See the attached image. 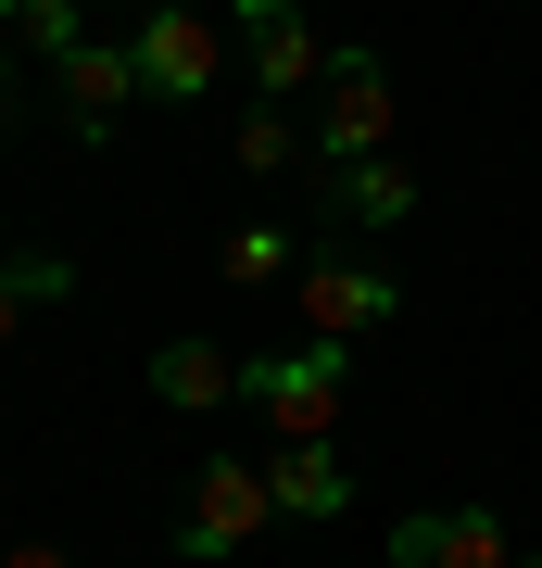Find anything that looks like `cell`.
I'll list each match as a JSON object with an SVG mask.
<instances>
[{
	"instance_id": "17",
	"label": "cell",
	"mask_w": 542,
	"mask_h": 568,
	"mask_svg": "<svg viewBox=\"0 0 542 568\" xmlns=\"http://www.w3.org/2000/svg\"><path fill=\"white\" fill-rule=\"evenodd\" d=\"M0 568H76L63 544H0Z\"/></svg>"
},
{
	"instance_id": "5",
	"label": "cell",
	"mask_w": 542,
	"mask_h": 568,
	"mask_svg": "<svg viewBox=\"0 0 542 568\" xmlns=\"http://www.w3.org/2000/svg\"><path fill=\"white\" fill-rule=\"evenodd\" d=\"M241 63H253L265 102H290V89L328 77V39H316V13H303V0H241Z\"/></svg>"
},
{
	"instance_id": "9",
	"label": "cell",
	"mask_w": 542,
	"mask_h": 568,
	"mask_svg": "<svg viewBox=\"0 0 542 568\" xmlns=\"http://www.w3.org/2000/svg\"><path fill=\"white\" fill-rule=\"evenodd\" d=\"M152 392H164L177 417H215V405H241V354L190 328V342H164V354H152Z\"/></svg>"
},
{
	"instance_id": "10",
	"label": "cell",
	"mask_w": 542,
	"mask_h": 568,
	"mask_svg": "<svg viewBox=\"0 0 542 568\" xmlns=\"http://www.w3.org/2000/svg\"><path fill=\"white\" fill-rule=\"evenodd\" d=\"M265 480H278V518H341V506H354L341 443H278V455H265Z\"/></svg>"
},
{
	"instance_id": "15",
	"label": "cell",
	"mask_w": 542,
	"mask_h": 568,
	"mask_svg": "<svg viewBox=\"0 0 542 568\" xmlns=\"http://www.w3.org/2000/svg\"><path fill=\"white\" fill-rule=\"evenodd\" d=\"M76 13H89V0H25V13H13V51H25V63H63V51L89 39Z\"/></svg>"
},
{
	"instance_id": "13",
	"label": "cell",
	"mask_w": 542,
	"mask_h": 568,
	"mask_svg": "<svg viewBox=\"0 0 542 568\" xmlns=\"http://www.w3.org/2000/svg\"><path fill=\"white\" fill-rule=\"evenodd\" d=\"M227 291H278V278H303V265H290V241H278V227H227Z\"/></svg>"
},
{
	"instance_id": "8",
	"label": "cell",
	"mask_w": 542,
	"mask_h": 568,
	"mask_svg": "<svg viewBox=\"0 0 542 568\" xmlns=\"http://www.w3.org/2000/svg\"><path fill=\"white\" fill-rule=\"evenodd\" d=\"M51 89H63V114H76V140H101V126L140 102V51H126V39H76L51 63Z\"/></svg>"
},
{
	"instance_id": "1",
	"label": "cell",
	"mask_w": 542,
	"mask_h": 568,
	"mask_svg": "<svg viewBox=\"0 0 542 568\" xmlns=\"http://www.w3.org/2000/svg\"><path fill=\"white\" fill-rule=\"evenodd\" d=\"M341 342H303V354H241V405L278 429V443H341Z\"/></svg>"
},
{
	"instance_id": "11",
	"label": "cell",
	"mask_w": 542,
	"mask_h": 568,
	"mask_svg": "<svg viewBox=\"0 0 542 568\" xmlns=\"http://www.w3.org/2000/svg\"><path fill=\"white\" fill-rule=\"evenodd\" d=\"M328 203H341L354 227H403V215H417V178H403V152H366V164L328 178Z\"/></svg>"
},
{
	"instance_id": "18",
	"label": "cell",
	"mask_w": 542,
	"mask_h": 568,
	"mask_svg": "<svg viewBox=\"0 0 542 568\" xmlns=\"http://www.w3.org/2000/svg\"><path fill=\"white\" fill-rule=\"evenodd\" d=\"M13 13H25V0H0V26H13Z\"/></svg>"
},
{
	"instance_id": "6",
	"label": "cell",
	"mask_w": 542,
	"mask_h": 568,
	"mask_svg": "<svg viewBox=\"0 0 542 568\" xmlns=\"http://www.w3.org/2000/svg\"><path fill=\"white\" fill-rule=\"evenodd\" d=\"M391 568H518V544L492 506H417L391 530Z\"/></svg>"
},
{
	"instance_id": "7",
	"label": "cell",
	"mask_w": 542,
	"mask_h": 568,
	"mask_svg": "<svg viewBox=\"0 0 542 568\" xmlns=\"http://www.w3.org/2000/svg\"><path fill=\"white\" fill-rule=\"evenodd\" d=\"M290 304H303V328H316V342H366V328L391 316V278L328 253V265H303V278H290Z\"/></svg>"
},
{
	"instance_id": "3",
	"label": "cell",
	"mask_w": 542,
	"mask_h": 568,
	"mask_svg": "<svg viewBox=\"0 0 542 568\" xmlns=\"http://www.w3.org/2000/svg\"><path fill=\"white\" fill-rule=\"evenodd\" d=\"M316 152H328V178L366 152H391V63L379 51H328V77H316Z\"/></svg>"
},
{
	"instance_id": "14",
	"label": "cell",
	"mask_w": 542,
	"mask_h": 568,
	"mask_svg": "<svg viewBox=\"0 0 542 568\" xmlns=\"http://www.w3.org/2000/svg\"><path fill=\"white\" fill-rule=\"evenodd\" d=\"M290 152H303L290 102H253V114H241V178H290Z\"/></svg>"
},
{
	"instance_id": "2",
	"label": "cell",
	"mask_w": 542,
	"mask_h": 568,
	"mask_svg": "<svg viewBox=\"0 0 542 568\" xmlns=\"http://www.w3.org/2000/svg\"><path fill=\"white\" fill-rule=\"evenodd\" d=\"M126 51H140V102H202V89L227 77V13H202V0H152Z\"/></svg>"
},
{
	"instance_id": "12",
	"label": "cell",
	"mask_w": 542,
	"mask_h": 568,
	"mask_svg": "<svg viewBox=\"0 0 542 568\" xmlns=\"http://www.w3.org/2000/svg\"><path fill=\"white\" fill-rule=\"evenodd\" d=\"M63 291H76V265H63V253H0V342H13L25 316H51Z\"/></svg>"
},
{
	"instance_id": "4",
	"label": "cell",
	"mask_w": 542,
	"mask_h": 568,
	"mask_svg": "<svg viewBox=\"0 0 542 568\" xmlns=\"http://www.w3.org/2000/svg\"><path fill=\"white\" fill-rule=\"evenodd\" d=\"M265 518H278V480H265V467H241V455H215V467L190 480V506H177V556L215 568V556H241Z\"/></svg>"
},
{
	"instance_id": "16",
	"label": "cell",
	"mask_w": 542,
	"mask_h": 568,
	"mask_svg": "<svg viewBox=\"0 0 542 568\" xmlns=\"http://www.w3.org/2000/svg\"><path fill=\"white\" fill-rule=\"evenodd\" d=\"M13 102H25V51H0V140H13Z\"/></svg>"
}]
</instances>
